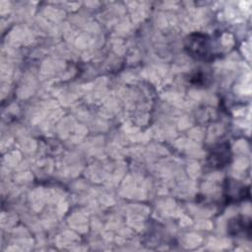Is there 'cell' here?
I'll use <instances>...</instances> for the list:
<instances>
[{"instance_id": "cell-1", "label": "cell", "mask_w": 252, "mask_h": 252, "mask_svg": "<svg viewBox=\"0 0 252 252\" xmlns=\"http://www.w3.org/2000/svg\"><path fill=\"white\" fill-rule=\"evenodd\" d=\"M184 49L189 56L199 61H211L215 55L211 38L202 32H192L184 42Z\"/></svg>"}, {"instance_id": "cell-2", "label": "cell", "mask_w": 252, "mask_h": 252, "mask_svg": "<svg viewBox=\"0 0 252 252\" xmlns=\"http://www.w3.org/2000/svg\"><path fill=\"white\" fill-rule=\"evenodd\" d=\"M230 150L226 143L215 147L208 156V164L213 168H222L230 160Z\"/></svg>"}, {"instance_id": "cell-3", "label": "cell", "mask_w": 252, "mask_h": 252, "mask_svg": "<svg viewBox=\"0 0 252 252\" xmlns=\"http://www.w3.org/2000/svg\"><path fill=\"white\" fill-rule=\"evenodd\" d=\"M227 231L230 235L239 236V235H247L251 234V221L249 219L245 217H235L230 220L227 225Z\"/></svg>"}]
</instances>
